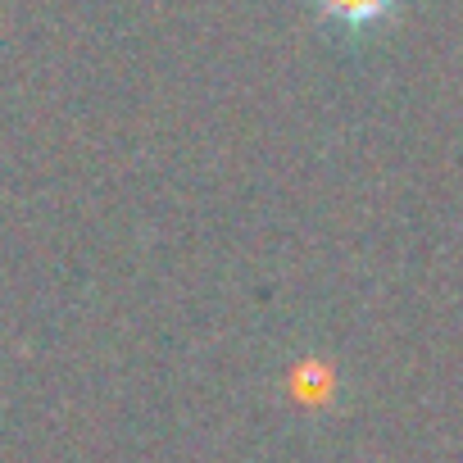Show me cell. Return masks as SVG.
Here are the masks:
<instances>
[{
	"instance_id": "6da1fadb",
	"label": "cell",
	"mask_w": 463,
	"mask_h": 463,
	"mask_svg": "<svg viewBox=\"0 0 463 463\" xmlns=\"http://www.w3.org/2000/svg\"><path fill=\"white\" fill-rule=\"evenodd\" d=\"M318 14L336 28H377L391 10H395V0H314Z\"/></svg>"
}]
</instances>
